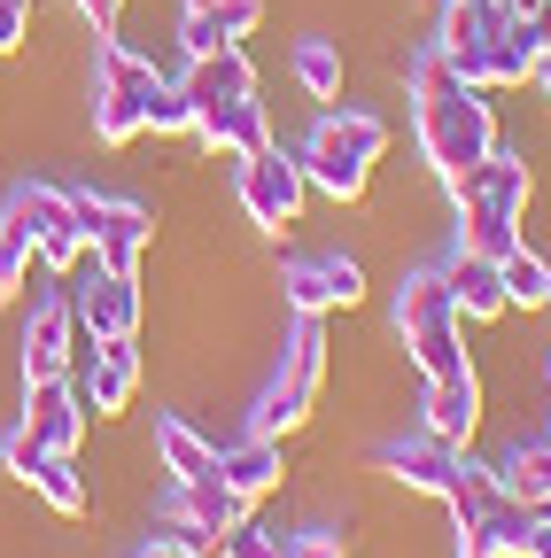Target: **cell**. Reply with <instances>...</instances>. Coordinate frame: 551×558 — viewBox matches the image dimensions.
Masks as SVG:
<instances>
[{"instance_id": "13", "label": "cell", "mask_w": 551, "mask_h": 558, "mask_svg": "<svg viewBox=\"0 0 551 558\" xmlns=\"http://www.w3.org/2000/svg\"><path fill=\"white\" fill-rule=\"evenodd\" d=\"M194 140H211L218 156H256V148H272V124H264V101L256 94H241V101H211V109H194Z\"/></svg>"}, {"instance_id": "16", "label": "cell", "mask_w": 551, "mask_h": 558, "mask_svg": "<svg viewBox=\"0 0 551 558\" xmlns=\"http://www.w3.org/2000/svg\"><path fill=\"white\" fill-rule=\"evenodd\" d=\"M458 194H474V202H490V209H505V218H528V194H536V171H528V156H513V148H490L474 171H466V186ZM451 194V202H458Z\"/></svg>"}, {"instance_id": "14", "label": "cell", "mask_w": 551, "mask_h": 558, "mask_svg": "<svg viewBox=\"0 0 551 558\" xmlns=\"http://www.w3.org/2000/svg\"><path fill=\"white\" fill-rule=\"evenodd\" d=\"M218 481L233 488V497H272V488L288 481V450H280V435H241L233 450H218Z\"/></svg>"}, {"instance_id": "19", "label": "cell", "mask_w": 551, "mask_h": 558, "mask_svg": "<svg viewBox=\"0 0 551 558\" xmlns=\"http://www.w3.org/2000/svg\"><path fill=\"white\" fill-rule=\"evenodd\" d=\"M32 497L47 505V512H62V520H86V505H94V488H86V473H79V458H62V450H47L39 465H32Z\"/></svg>"}, {"instance_id": "39", "label": "cell", "mask_w": 551, "mask_h": 558, "mask_svg": "<svg viewBox=\"0 0 551 558\" xmlns=\"http://www.w3.org/2000/svg\"><path fill=\"white\" fill-rule=\"evenodd\" d=\"M71 9H79V16L94 24V39H101V32H117V16H124V0H71Z\"/></svg>"}, {"instance_id": "2", "label": "cell", "mask_w": 551, "mask_h": 558, "mask_svg": "<svg viewBox=\"0 0 551 558\" xmlns=\"http://www.w3.org/2000/svg\"><path fill=\"white\" fill-rule=\"evenodd\" d=\"M388 156V124L381 117H366V109H326L319 124H311V140H303V179L326 194V202H366V186H373V163Z\"/></svg>"}, {"instance_id": "35", "label": "cell", "mask_w": 551, "mask_h": 558, "mask_svg": "<svg viewBox=\"0 0 551 558\" xmlns=\"http://www.w3.org/2000/svg\"><path fill=\"white\" fill-rule=\"evenodd\" d=\"M211 16H218V32H226V39L241 47V39H249V32L264 24V0H211Z\"/></svg>"}, {"instance_id": "38", "label": "cell", "mask_w": 551, "mask_h": 558, "mask_svg": "<svg viewBox=\"0 0 551 558\" xmlns=\"http://www.w3.org/2000/svg\"><path fill=\"white\" fill-rule=\"evenodd\" d=\"M288 558H342V535L311 527V535H288Z\"/></svg>"}, {"instance_id": "12", "label": "cell", "mask_w": 551, "mask_h": 558, "mask_svg": "<svg viewBox=\"0 0 551 558\" xmlns=\"http://www.w3.org/2000/svg\"><path fill=\"white\" fill-rule=\"evenodd\" d=\"M428 435L435 442H451V450H466L474 442V427H481V373L466 365V373H443V380H428Z\"/></svg>"}, {"instance_id": "6", "label": "cell", "mask_w": 551, "mask_h": 558, "mask_svg": "<svg viewBox=\"0 0 551 558\" xmlns=\"http://www.w3.org/2000/svg\"><path fill=\"white\" fill-rule=\"evenodd\" d=\"M280 295H288V311L326 318V311H350V303H366V271H358V256H342V248H326V256H288V271H280Z\"/></svg>"}, {"instance_id": "5", "label": "cell", "mask_w": 551, "mask_h": 558, "mask_svg": "<svg viewBox=\"0 0 551 558\" xmlns=\"http://www.w3.org/2000/svg\"><path fill=\"white\" fill-rule=\"evenodd\" d=\"M79 194V218H86V256L101 271H141L148 241H156V218L141 202H124V194H94V186H71Z\"/></svg>"}, {"instance_id": "28", "label": "cell", "mask_w": 551, "mask_h": 558, "mask_svg": "<svg viewBox=\"0 0 551 558\" xmlns=\"http://www.w3.org/2000/svg\"><path fill=\"white\" fill-rule=\"evenodd\" d=\"M498 497H505L498 465H474V458H458V473H451V488H443V505H451L458 520H474V512H490Z\"/></svg>"}, {"instance_id": "9", "label": "cell", "mask_w": 551, "mask_h": 558, "mask_svg": "<svg viewBox=\"0 0 551 558\" xmlns=\"http://www.w3.org/2000/svg\"><path fill=\"white\" fill-rule=\"evenodd\" d=\"M79 311H71V288L62 295H39L32 303V326H24V380H62L79 373Z\"/></svg>"}, {"instance_id": "22", "label": "cell", "mask_w": 551, "mask_h": 558, "mask_svg": "<svg viewBox=\"0 0 551 558\" xmlns=\"http://www.w3.org/2000/svg\"><path fill=\"white\" fill-rule=\"evenodd\" d=\"M319 380H326V326L296 311V333H288V357H280V388H296L303 403H319Z\"/></svg>"}, {"instance_id": "23", "label": "cell", "mask_w": 551, "mask_h": 558, "mask_svg": "<svg viewBox=\"0 0 551 558\" xmlns=\"http://www.w3.org/2000/svg\"><path fill=\"white\" fill-rule=\"evenodd\" d=\"M458 248H474V256H490V264H498L505 248H520V218H505V209L458 194Z\"/></svg>"}, {"instance_id": "26", "label": "cell", "mask_w": 551, "mask_h": 558, "mask_svg": "<svg viewBox=\"0 0 551 558\" xmlns=\"http://www.w3.org/2000/svg\"><path fill=\"white\" fill-rule=\"evenodd\" d=\"M404 349H411V365H420L428 380H443V373H466V318H451V326H428V333H404Z\"/></svg>"}, {"instance_id": "43", "label": "cell", "mask_w": 551, "mask_h": 558, "mask_svg": "<svg viewBox=\"0 0 551 558\" xmlns=\"http://www.w3.org/2000/svg\"><path fill=\"white\" fill-rule=\"evenodd\" d=\"M202 558H233V550H226V543H211V550H202Z\"/></svg>"}, {"instance_id": "8", "label": "cell", "mask_w": 551, "mask_h": 558, "mask_svg": "<svg viewBox=\"0 0 551 558\" xmlns=\"http://www.w3.org/2000/svg\"><path fill=\"white\" fill-rule=\"evenodd\" d=\"M71 311H79V333L94 341H132L141 333V271H101L71 288Z\"/></svg>"}, {"instance_id": "15", "label": "cell", "mask_w": 551, "mask_h": 558, "mask_svg": "<svg viewBox=\"0 0 551 558\" xmlns=\"http://www.w3.org/2000/svg\"><path fill=\"white\" fill-rule=\"evenodd\" d=\"M443 288H451V303H458V318L466 326H481V318H505L513 303H505V279H498V264L490 256H474V248H451V264H443Z\"/></svg>"}, {"instance_id": "21", "label": "cell", "mask_w": 551, "mask_h": 558, "mask_svg": "<svg viewBox=\"0 0 551 558\" xmlns=\"http://www.w3.org/2000/svg\"><path fill=\"white\" fill-rule=\"evenodd\" d=\"M156 465L171 473V481H202V473H218V442H202L187 418H156Z\"/></svg>"}, {"instance_id": "7", "label": "cell", "mask_w": 551, "mask_h": 558, "mask_svg": "<svg viewBox=\"0 0 551 558\" xmlns=\"http://www.w3.org/2000/svg\"><path fill=\"white\" fill-rule=\"evenodd\" d=\"M249 512H256V505H249V497H233L218 473H202V481H171V535H179L187 550L226 543Z\"/></svg>"}, {"instance_id": "10", "label": "cell", "mask_w": 551, "mask_h": 558, "mask_svg": "<svg viewBox=\"0 0 551 558\" xmlns=\"http://www.w3.org/2000/svg\"><path fill=\"white\" fill-rule=\"evenodd\" d=\"M79 365H86V380H79V396H86V411L94 418H117L124 403H132V388H141V349L132 341H79Z\"/></svg>"}, {"instance_id": "33", "label": "cell", "mask_w": 551, "mask_h": 558, "mask_svg": "<svg viewBox=\"0 0 551 558\" xmlns=\"http://www.w3.org/2000/svg\"><path fill=\"white\" fill-rule=\"evenodd\" d=\"M458 558H505V527H498V505L458 520Z\"/></svg>"}, {"instance_id": "20", "label": "cell", "mask_w": 551, "mask_h": 558, "mask_svg": "<svg viewBox=\"0 0 551 558\" xmlns=\"http://www.w3.org/2000/svg\"><path fill=\"white\" fill-rule=\"evenodd\" d=\"M451 318H458V303L443 288V264L435 271H411L396 288V333H428V326H451Z\"/></svg>"}, {"instance_id": "42", "label": "cell", "mask_w": 551, "mask_h": 558, "mask_svg": "<svg viewBox=\"0 0 551 558\" xmlns=\"http://www.w3.org/2000/svg\"><path fill=\"white\" fill-rule=\"evenodd\" d=\"M536 558H551V527H543V535H536Z\"/></svg>"}, {"instance_id": "45", "label": "cell", "mask_w": 551, "mask_h": 558, "mask_svg": "<svg viewBox=\"0 0 551 558\" xmlns=\"http://www.w3.org/2000/svg\"><path fill=\"white\" fill-rule=\"evenodd\" d=\"M543 303H551V271H543Z\"/></svg>"}, {"instance_id": "34", "label": "cell", "mask_w": 551, "mask_h": 558, "mask_svg": "<svg viewBox=\"0 0 551 558\" xmlns=\"http://www.w3.org/2000/svg\"><path fill=\"white\" fill-rule=\"evenodd\" d=\"M226 550H233V558H288V535H272V527L241 520V527L226 535Z\"/></svg>"}, {"instance_id": "46", "label": "cell", "mask_w": 551, "mask_h": 558, "mask_svg": "<svg viewBox=\"0 0 551 558\" xmlns=\"http://www.w3.org/2000/svg\"><path fill=\"white\" fill-rule=\"evenodd\" d=\"M543 388H551V365H543Z\"/></svg>"}, {"instance_id": "24", "label": "cell", "mask_w": 551, "mask_h": 558, "mask_svg": "<svg viewBox=\"0 0 551 558\" xmlns=\"http://www.w3.org/2000/svg\"><path fill=\"white\" fill-rule=\"evenodd\" d=\"M94 140H101V148L141 140V94L117 86V78H101V70H94Z\"/></svg>"}, {"instance_id": "17", "label": "cell", "mask_w": 551, "mask_h": 558, "mask_svg": "<svg viewBox=\"0 0 551 558\" xmlns=\"http://www.w3.org/2000/svg\"><path fill=\"white\" fill-rule=\"evenodd\" d=\"M458 458H466V450H451V442H435V435H411V442H388V450H381V473L404 481V488H420V497H443L451 473H458Z\"/></svg>"}, {"instance_id": "37", "label": "cell", "mask_w": 551, "mask_h": 558, "mask_svg": "<svg viewBox=\"0 0 551 558\" xmlns=\"http://www.w3.org/2000/svg\"><path fill=\"white\" fill-rule=\"evenodd\" d=\"M32 39V0H0V54H16Z\"/></svg>"}, {"instance_id": "11", "label": "cell", "mask_w": 551, "mask_h": 558, "mask_svg": "<svg viewBox=\"0 0 551 558\" xmlns=\"http://www.w3.org/2000/svg\"><path fill=\"white\" fill-rule=\"evenodd\" d=\"M24 427L47 450L79 458V442H86V396H79V380L71 373H62V380H24Z\"/></svg>"}, {"instance_id": "1", "label": "cell", "mask_w": 551, "mask_h": 558, "mask_svg": "<svg viewBox=\"0 0 551 558\" xmlns=\"http://www.w3.org/2000/svg\"><path fill=\"white\" fill-rule=\"evenodd\" d=\"M411 124H420V156L435 163V179L458 194L466 171L498 148V117H490V86H466L451 54L428 47L411 62Z\"/></svg>"}, {"instance_id": "4", "label": "cell", "mask_w": 551, "mask_h": 558, "mask_svg": "<svg viewBox=\"0 0 551 558\" xmlns=\"http://www.w3.org/2000/svg\"><path fill=\"white\" fill-rule=\"evenodd\" d=\"M233 194H241L256 233H288L303 218V202H311V179H303L296 156H280V140H272V148H256V156L233 163Z\"/></svg>"}, {"instance_id": "31", "label": "cell", "mask_w": 551, "mask_h": 558, "mask_svg": "<svg viewBox=\"0 0 551 558\" xmlns=\"http://www.w3.org/2000/svg\"><path fill=\"white\" fill-rule=\"evenodd\" d=\"M141 132H156V140L194 132V101H187V86H179V78H164V86L141 101Z\"/></svg>"}, {"instance_id": "27", "label": "cell", "mask_w": 551, "mask_h": 558, "mask_svg": "<svg viewBox=\"0 0 551 558\" xmlns=\"http://www.w3.org/2000/svg\"><path fill=\"white\" fill-rule=\"evenodd\" d=\"M498 481H505V497L543 505V497H551V442H520V450H505V458H498Z\"/></svg>"}, {"instance_id": "25", "label": "cell", "mask_w": 551, "mask_h": 558, "mask_svg": "<svg viewBox=\"0 0 551 558\" xmlns=\"http://www.w3.org/2000/svg\"><path fill=\"white\" fill-rule=\"evenodd\" d=\"M288 70H296V86H303L311 101H342V47H334V39H296Z\"/></svg>"}, {"instance_id": "30", "label": "cell", "mask_w": 551, "mask_h": 558, "mask_svg": "<svg viewBox=\"0 0 551 558\" xmlns=\"http://www.w3.org/2000/svg\"><path fill=\"white\" fill-rule=\"evenodd\" d=\"M543 271H551V256H536L528 241H520V248H505V256H498L505 303H528V311H536V303H543Z\"/></svg>"}, {"instance_id": "47", "label": "cell", "mask_w": 551, "mask_h": 558, "mask_svg": "<svg viewBox=\"0 0 551 558\" xmlns=\"http://www.w3.org/2000/svg\"><path fill=\"white\" fill-rule=\"evenodd\" d=\"M543 442H551V435H543Z\"/></svg>"}, {"instance_id": "40", "label": "cell", "mask_w": 551, "mask_h": 558, "mask_svg": "<svg viewBox=\"0 0 551 558\" xmlns=\"http://www.w3.org/2000/svg\"><path fill=\"white\" fill-rule=\"evenodd\" d=\"M141 558H202V550H187V543H179V535H156V543H148V550H141Z\"/></svg>"}, {"instance_id": "41", "label": "cell", "mask_w": 551, "mask_h": 558, "mask_svg": "<svg viewBox=\"0 0 551 558\" xmlns=\"http://www.w3.org/2000/svg\"><path fill=\"white\" fill-rule=\"evenodd\" d=\"M528 78H536V94H543V101H551V39H543V47H536V70H528Z\"/></svg>"}, {"instance_id": "44", "label": "cell", "mask_w": 551, "mask_h": 558, "mask_svg": "<svg viewBox=\"0 0 551 558\" xmlns=\"http://www.w3.org/2000/svg\"><path fill=\"white\" fill-rule=\"evenodd\" d=\"M536 512H543V527H551V497H543V505H536Z\"/></svg>"}, {"instance_id": "29", "label": "cell", "mask_w": 551, "mask_h": 558, "mask_svg": "<svg viewBox=\"0 0 551 558\" xmlns=\"http://www.w3.org/2000/svg\"><path fill=\"white\" fill-rule=\"evenodd\" d=\"M303 418H311V403H303L296 388H280V380H272V388L256 396V411H249V435H280V442H288V435L303 427Z\"/></svg>"}, {"instance_id": "36", "label": "cell", "mask_w": 551, "mask_h": 558, "mask_svg": "<svg viewBox=\"0 0 551 558\" xmlns=\"http://www.w3.org/2000/svg\"><path fill=\"white\" fill-rule=\"evenodd\" d=\"M39 458H47V442H39V435L24 427V418H16V435H9V442H0V465H9L16 481H32V465H39Z\"/></svg>"}, {"instance_id": "32", "label": "cell", "mask_w": 551, "mask_h": 558, "mask_svg": "<svg viewBox=\"0 0 551 558\" xmlns=\"http://www.w3.org/2000/svg\"><path fill=\"white\" fill-rule=\"evenodd\" d=\"M32 279V241L16 233V218H0V295H16Z\"/></svg>"}, {"instance_id": "18", "label": "cell", "mask_w": 551, "mask_h": 558, "mask_svg": "<svg viewBox=\"0 0 551 558\" xmlns=\"http://www.w3.org/2000/svg\"><path fill=\"white\" fill-rule=\"evenodd\" d=\"M187 101L194 109H211V101H241V94H256V62H249V47H211V54H194L187 62Z\"/></svg>"}, {"instance_id": "3", "label": "cell", "mask_w": 551, "mask_h": 558, "mask_svg": "<svg viewBox=\"0 0 551 558\" xmlns=\"http://www.w3.org/2000/svg\"><path fill=\"white\" fill-rule=\"evenodd\" d=\"M9 218H16V233L32 241V256L47 271H79L86 264V218H79V194L71 186H47V179L16 186L9 194Z\"/></svg>"}]
</instances>
